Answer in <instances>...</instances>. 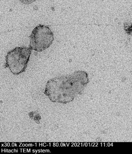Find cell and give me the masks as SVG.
<instances>
[{"instance_id":"cell-1","label":"cell","mask_w":132,"mask_h":154,"mask_svg":"<svg viewBox=\"0 0 132 154\" xmlns=\"http://www.w3.org/2000/svg\"><path fill=\"white\" fill-rule=\"evenodd\" d=\"M89 82L88 73L77 71L49 80L44 93L53 103L66 104L81 94Z\"/></svg>"},{"instance_id":"cell-3","label":"cell","mask_w":132,"mask_h":154,"mask_svg":"<svg viewBox=\"0 0 132 154\" xmlns=\"http://www.w3.org/2000/svg\"><path fill=\"white\" fill-rule=\"evenodd\" d=\"M54 40V34L50 28L40 24L31 33L29 47L32 50L41 52L48 48Z\"/></svg>"},{"instance_id":"cell-2","label":"cell","mask_w":132,"mask_h":154,"mask_svg":"<svg viewBox=\"0 0 132 154\" xmlns=\"http://www.w3.org/2000/svg\"><path fill=\"white\" fill-rule=\"evenodd\" d=\"M32 50L30 47H17L8 52L5 57V67L9 68L15 75L25 72Z\"/></svg>"},{"instance_id":"cell-5","label":"cell","mask_w":132,"mask_h":154,"mask_svg":"<svg viewBox=\"0 0 132 154\" xmlns=\"http://www.w3.org/2000/svg\"><path fill=\"white\" fill-rule=\"evenodd\" d=\"M24 5H30L35 2L36 0H19Z\"/></svg>"},{"instance_id":"cell-4","label":"cell","mask_w":132,"mask_h":154,"mask_svg":"<svg viewBox=\"0 0 132 154\" xmlns=\"http://www.w3.org/2000/svg\"><path fill=\"white\" fill-rule=\"evenodd\" d=\"M124 30L126 34L132 36V23H125Z\"/></svg>"}]
</instances>
